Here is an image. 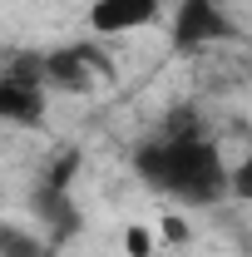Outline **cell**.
<instances>
[{"label": "cell", "mask_w": 252, "mask_h": 257, "mask_svg": "<svg viewBox=\"0 0 252 257\" xmlns=\"http://www.w3.org/2000/svg\"><path fill=\"white\" fill-rule=\"evenodd\" d=\"M139 178L154 183V188L173 193L183 203H222L227 198V163L222 149L198 134V139H154L139 149Z\"/></svg>", "instance_id": "1"}, {"label": "cell", "mask_w": 252, "mask_h": 257, "mask_svg": "<svg viewBox=\"0 0 252 257\" xmlns=\"http://www.w3.org/2000/svg\"><path fill=\"white\" fill-rule=\"evenodd\" d=\"M40 79H45V89L89 94L94 84L114 79V64L104 60L94 45H60L55 55H45V60H40Z\"/></svg>", "instance_id": "2"}, {"label": "cell", "mask_w": 252, "mask_h": 257, "mask_svg": "<svg viewBox=\"0 0 252 257\" xmlns=\"http://www.w3.org/2000/svg\"><path fill=\"white\" fill-rule=\"evenodd\" d=\"M45 79H40V60H15L0 69V119L5 124H20V128H35L45 119Z\"/></svg>", "instance_id": "3"}, {"label": "cell", "mask_w": 252, "mask_h": 257, "mask_svg": "<svg viewBox=\"0 0 252 257\" xmlns=\"http://www.w3.org/2000/svg\"><path fill=\"white\" fill-rule=\"evenodd\" d=\"M222 40H237V25L222 0H178V10H173V50L178 55L222 45Z\"/></svg>", "instance_id": "4"}, {"label": "cell", "mask_w": 252, "mask_h": 257, "mask_svg": "<svg viewBox=\"0 0 252 257\" xmlns=\"http://www.w3.org/2000/svg\"><path fill=\"white\" fill-rule=\"evenodd\" d=\"M158 20V0H94L89 5V30L94 35H124Z\"/></svg>", "instance_id": "5"}, {"label": "cell", "mask_w": 252, "mask_h": 257, "mask_svg": "<svg viewBox=\"0 0 252 257\" xmlns=\"http://www.w3.org/2000/svg\"><path fill=\"white\" fill-rule=\"evenodd\" d=\"M30 203H35V218L45 223V242L60 247L64 237L79 232V208L69 203V188H45V183H40Z\"/></svg>", "instance_id": "6"}, {"label": "cell", "mask_w": 252, "mask_h": 257, "mask_svg": "<svg viewBox=\"0 0 252 257\" xmlns=\"http://www.w3.org/2000/svg\"><path fill=\"white\" fill-rule=\"evenodd\" d=\"M0 257H50V242L30 232L25 223H5L0 218Z\"/></svg>", "instance_id": "7"}, {"label": "cell", "mask_w": 252, "mask_h": 257, "mask_svg": "<svg viewBox=\"0 0 252 257\" xmlns=\"http://www.w3.org/2000/svg\"><path fill=\"white\" fill-rule=\"evenodd\" d=\"M198 134H203L198 109H193V104H178V109L163 119V134H158V139H198Z\"/></svg>", "instance_id": "8"}, {"label": "cell", "mask_w": 252, "mask_h": 257, "mask_svg": "<svg viewBox=\"0 0 252 257\" xmlns=\"http://www.w3.org/2000/svg\"><path fill=\"white\" fill-rule=\"evenodd\" d=\"M74 168H79V154L69 149V154H60V159H50V168H45V188H69V178H74Z\"/></svg>", "instance_id": "9"}, {"label": "cell", "mask_w": 252, "mask_h": 257, "mask_svg": "<svg viewBox=\"0 0 252 257\" xmlns=\"http://www.w3.org/2000/svg\"><path fill=\"white\" fill-rule=\"evenodd\" d=\"M227 198H237V203H247V198H252V163L227 168Z\"/></svg>", "instance_id": "10"}, {"label": "cell", "mask_w": 252, "mask_h": 257, "mask_svg": "<svg viewBox=\"0 0 252 257\" xmlns=\"http://www.w3.org/2000/svg\"><path fill=\"white\" fill-rule=\"evenodd\" d=\"M124 247H129V257H149V252H154V232H149V227H129Z\"/></svg>", "instance_id": "11"}, {"label": "cell", "mask_w": 252, "mask_h": 257, "mask_svg": "<svg viewBox=\"0 0 252 257\" xmlns=\"http://www.w3.org/2000/svg\"><path fill=\"white\" fill-rule=\"evenodd\" d=\"M163 237H168V242H188V223L168 213V218H163Z\"/></svg>", "instance_id": "12"}]
</instances>
